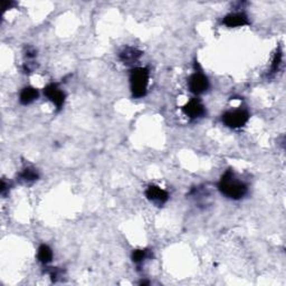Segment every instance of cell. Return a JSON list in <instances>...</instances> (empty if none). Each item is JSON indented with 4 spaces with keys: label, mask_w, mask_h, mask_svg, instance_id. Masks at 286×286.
I'll use <instances>...</instances> for the list:
<instances>
[{
    "label": "cell",
    "mask_w": 286,
    "mask_h": 286,
    "mask_svg": "<svg viewBox=\"0 0 286 286\" xmlns=\"http://www.w3.org/2000/svg\"><path fill=\"white\" fill-rule=\"evenodd\" d=\"M218 188L220 193L227 198L238 200L244 197L247 193V186L244 182L237 180L234 176V172L228 170L223 177H221Z\"/></svg>",
    "instance_id": "6da1fadb"
},
{
    "label": "cell",
    "mask_w": 286,
    "mask_h": 286,
    "mask_svg": "<svg viewBox=\"0 0 286 286\" xmlns=\"http://www.w3.org/2000/svg\"><path fill=\"white\" fill-rule=\"evenodd\" d=\"M130 83L132 95L135 99L144 96L147 94L149 83V70L146 67H136L131 71Z\"/></svg>",
    "instance_id": "7a4b0ae2"
},
{
    "label": "cell",
    "mask_w": 286,
    "mask_h": 286,
    "mask_svg": "<svg viewBox=\"0 0 286 286\" xmlns=\"http://www.w3.org/2000/svg\"><path fill=\"white\" fill-rule=\"evenodd\" d=\"M248 119L249 114L245 110L229 111V112L223 115V122L232 129H238V127L244 126L248 121Z\"/></svg>",
    "instance_id": "3957f363"
},
{
    "label": "cell",
    "mask_w": 286,
    "mask_h": 286,
    "mask_svg": "<svg viewBox=\"0 0 286 286\" xmlns=\"http://www.w3.org/2000/svg\"><path fill=\"white\" fill-rule=\"evenodd\" d=\"M188 84H189L190 91L196 95L204 93L209 87L208 79L200 72H196L195 74L191 75L189 81H188Z\"/></svg>",
    "instance_id": "277c9868"
},
{
    "label": "cell",
    "mask_w": 286,
    "mask_h": 286,
    "mask_svg": "<svg viewBox=\"0 0 286 286\" xmlns=\"http://www.w3.org/2000/svg\"><path fill=\"white\" fill-rule=\"evenodd\" d=\"M45 95L48 97L50 102L56 105V108L59 110L62 109L65 102V94L59 88L56 84H49L48 86H46L44 89Z\"/></svg>",
    "instance_id": "5b68a950"
},
{
    "label": "cell",
    "mask_w": 286,
    "mask_h": 286,
    "mask_svg": "<svg viewBox=\"0 0 286 286\" xmlns=\"http://www.w3.org/2000/svg\"><path fill=\"white\" fill-rule=\"evenodd\" d=\"M146 196L151 203L158 204V206H161V204L166 203V200L169 198L168 193L158 186L149 187L146 191Z\"/></svg>",
    "instance_id": "8992f818"
},
{
    "label": "cell",
    "mask_w": 286,
    "mask_h": 286,
    "mask_svg": "<svg viewBox=\"0 0 286 286\" xmlns=\"http://www.w3.org/2000/svg\"><path fill=\"white\" fill-rule=\"evenodd\" d=\"M182 111L187 117H189L191 119H197L203 117L204 114V106L199 100L194 99L188 102V103L183 106Z\"/></svg>",
    "instance_id": "52a82bcc"
},
{
    "label": "cell",
    "mask_w": 286,
    "mask_h": 286,
    "mask_svg": "<svg viewBox=\"0 0 286 286\" xmlns=\"http://www.w3.org/2000/svg\"><path fill=\"white\" fill-rule=\"evenodd\" d=\"M223 23L227 27H242L245 25H248V17H247L244 12H234V14H229L224 18Z\"/></svg>",
    "instance_id": "ba28073f"
},
{
    "label": "cell",
    "mask_w": 286,
    "mask_h": 286,
    "mask_svg": "<svg viewBox=\"0 0 286 286\" xmlns=\"http://www.w3.org/2000/svg\"><path fill=\"white\" fill-rule=\"evenodd\" d=\"M141 55H142V52H140L139 49L133 48V47H126L120 53V59L123 64L131 65V64L138 61Z\"/></svg>",
    "instance_id": "9c48e42d"
},
{
    "label": "cell",
    "mask_w": 286,
    "mask_h": 286,
    "mask_svg": "<svg viewBox=\"0 0 286 286\" xmlns=\"http://www.w3.org/2000/svg\"><path fill=\"white\" fill-rule=\"evenodd\" d=\"M38 97V91L36 88L34 87H25L23 91L20 93V96H19V101L21 104L24 105H28L33 103L34 101H35Z\"/></svg>",
    "instance_id": "30bf717a"
},
{
    "label": "cell",
    "mask_w": 286,
    "mask_h": 286,
    "mask_svg": "<svg viewBox=\"0 0 286 286\" xmlns=\"http://www.w3.org/2000/svg\"><path fill=\"white\" fill-rule=\"evenodd\" d=\"M38 259L42 264H48L53 259V251L49 248V246L41 245L38 249Z\"/></svg>",
    "instance_id": "8fae6325"
},
{
    "label": "cell",
    "mask_w": 286,
    "mask_h": 286,
    "mask_svg": "<svg viewBox=\"0 0 286 286\" xmlns=\"http://www.w3.org/2000/svg\"><path fill=\"white\" fill-rule=\"evenodd\" d=\"M38 179V173L35 169L26 168L20 173V180L24 182H33Z\"/></svg>",
    "instance_id": "7c38bea8"
},
{
    "label": "cell",
    "mask_w": 286,
    "mask_h": 286,
    "mask_svg": "<svg viewBox=\"0 0 286 286\" xmlns=\"http://www.w3.org/2000/svg\"><path fill=\"white\" fill-rule=\"evenodd\" d=\"M150 255V251L147 249H136L133 251V254H132V259H133L134 263H141L146 258H148Z\"/></svg>",
    "instance_id": "4fadbf2b"
},
{
    "label": "cell",
    "mask_w": 286,
    "mask_h": 286,
    "mask_svg": "<svg viewBox=\"0 0 286 286\" xmlns=\"http://www.w3.org/2000/svg\"><path fill=\"white\" fill-rule=\"evenodd\" d=\"M281 62H282V52L281 50H277L272 62V73H275V72H277V70H279V67L281 65Z\"/></svg>",
    "instance_id": "5bb4252c"
},
{
    "label": "cell",
    "mask_w": 286,
    "mask_h": 286,
    "mask_svg": "<svg viewBox=\"0 0 286 286\" xmlns=\"http://www.w3.org/2000/svg\"><path fill=\"white\" fill-rule=\"evenodd\" d=\"M14 5H15V2H12V1H2V9H8V8H10Z\"/></svg>",
    "instance_id": "9a60e30c"
}]
</instances>
